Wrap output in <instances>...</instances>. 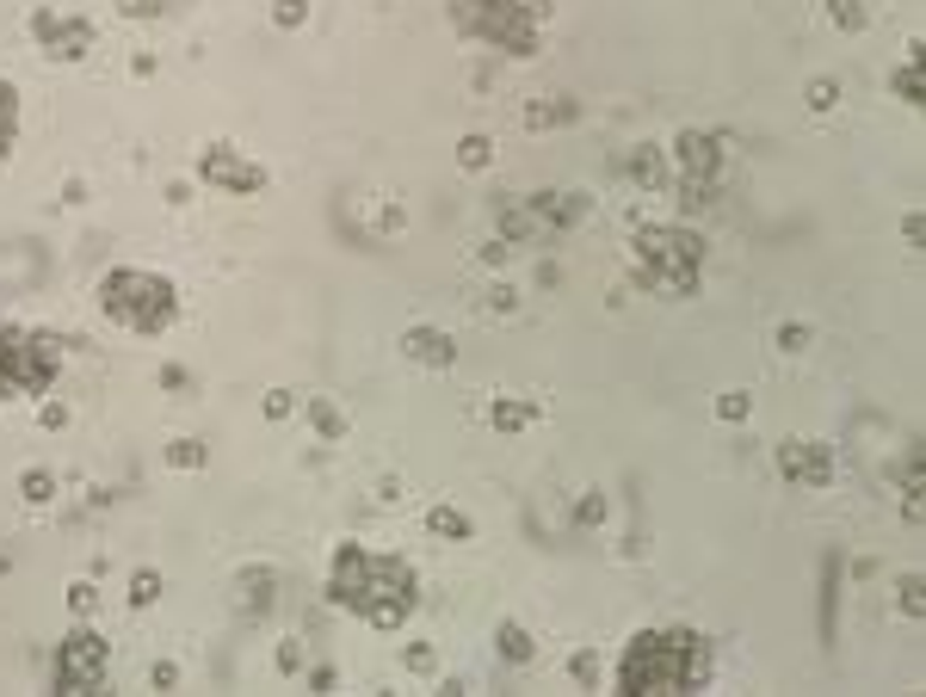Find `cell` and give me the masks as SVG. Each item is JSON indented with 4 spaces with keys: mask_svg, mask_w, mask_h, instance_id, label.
Wrapping results in <instances>:
<instances>
[{
    "mask_svg": "<svg viewBox=\"0 0 926 697\" xmlns=\"http://www.w3.org/2000/svg\"><path fill=\"white\" fill-rule=\"evenodd\" d=\"M896 593H902V611H908V617L926 611V586H920V574H902V580H896Z\"/></svg>",
    "mask_w": 926,
    "mask_h": 697,
    "instance_id": "f546056e",
    "label": "cell"
},
{
    "mask_svg": "<svg viewBox=\"0 0 926 697\" xmlns=\"http://www.w3.org/2000/svg\"><path fill=\"white\" fill-rule=\"evenodd\" d=\"M19 494H25V506H44V500L56 494V475H50V469H25V475H19Z\"/></svg>",
    "mask_w": 926,
    "mask_h": 697,
    "instance_id": "603a6c76",
    "label": "cell"
},
{
    "mask_svg": "<svg viewBox=\"0 0 926 697\" xmlns=\"http://www.w3.org/2000/svg\"><path fill=\"white\" fill-rule=\"evenodd\" d=\"M118 13H124V19H155L161 0H118Z\"/></svg>",
    "mask_w": 926,
    "mask_h": 697,
    "instance_id": "8d00e7d4",
    "label": "cell"
},
{
    "mask_svg": "<svg viewBox=\"0 0 926 697\" xmlns=\"http://www.w3.org/2000/svg\"><path fill=\"white\" fill-rule=\"evenodd\" d=\"M834 105H840V81L834 75H815L809 81V112H834Z\"/></svg>",
    "mask_w": 926,
    "mask_h": 697,
    "instance_id": "4316f807",
    "label": "cell"
},
{
    "mask_svg": "<svg viewBox=\"0 0 926 697\" xmlns=\"http://www.w3.org/2000/svg\"><path fill=\"white\" fill-rule=\"evenodd\" d=\"M303 667V642H284L278 648V673H297Z\"/></svg>",
    "mask_w": 926,
    "mask_h": 697,
    "instance_id": "f35d334b",
    "label": "cell"
},
{
    "mask_svg": "<svg viewBox=\"0 0 926 697\" xmlns=\"http://www.w3.org/2000/svg\"><path fill=\"white\" fill-rule=\"evenodd\" d=\"M828 19H834L840 31H865V25H871V13L859 7V0H828Z\"/></svg>",
    "mask_w": 926,
    "mask_h": 697,
    "instance_id": "484cf974",
    "label": "cell"
},
{
    "mask_svg": "<svg viewBox=\"0 0 926 697\" xmlns=\"http://www.w3.org/2000/svg\"><path fill=\"white\" fill-rule=\"evenodd\" d=\"M99 309L118 327H130V334H161V327H173V315H180V297H173V284L161 272L118 266V272L99 278Z\"/></svg>",
    "mask_w": 926,
    "mask_h": 697,
    "instance_id": "3957f363",
    "label": "cell"
},
{
    "mask_svg": "<svg viewBox=\"0 0 926 697\" xmlns=\"http://www.w3.org/2000/svg\"><path fill=\"white\" fill-rule=\"evenodd\" d=\"M599 519H605V500H599V494H587V500L575 506V525H599Z\"/></svg>",
    "mask_w": 926,
    "mask_h": 697,
    "instance_id": "d590c367",
    "label": "cell"
},
{
    "mask_svg": "<svg viewBox=\"0 0 926 697\" xmlns=\"http://www.w3.org/2000/svg\"><path fill=\"white\" fill-rule=\"evenodd\" d=\"M889 93H896L902 105H920V56H914V44H908V56L896 62V75H889Z\"/></svg>",
    "mask_w": 926,
    "mask_h": 697,
    "instance_id": "2e32d148",
    "label": "cell"
},
{
    "mask_svg": "<svg viewBox=\"0 0 926 697\" xmlns=\"http://www.w3.org/2000/svg\"><path fill=\"white\" fill-rule=\"evenodd\" d=\"M426 525H433L439 537H457V543H470V537H476V525L463 519L457 506H433V512H426Z\"/></svg>",
    "mask_w": 926,
    "mask_h": 697,
    "instance_id": "d6986e66",
    "label": "cell"
},
{
    "mask_svg": "<svg viewBox=\"0 0 926 697\" xmlns=\"http://www.w3.org/2000/svg\"><path fill=\"white\" fill-rule=\"evenodd\" d=\"M167 463H173V469H204V445H198V438H173V445H167Z\"/></svg>",
    "mask_w": 926,
    "mask_h": 697,
    "instance_id": "83f0119b",
    "label": "cell"
},
{
    "mask_svg": "<svg viewBox=\"0 0 926 697\" xmlns=\"http://www.w3.org/2000/svg\"><path fill=\"white\" fill-rule=\"evenodd\" d=\"M624 173H630V186H643V192H667V179H673V167H667V155L655 149V142L630 149L624 155Z\"/></svg>",
    "mask_w": 926,
    "mask_h": 697,
    "instance_id": "4fadbf2b",
    "label": "cell"
},
{
    "mask_svg": "<svg viewBox=\"0 0 926 697\" xmlns=\"http://www.w3.org/2000/svg\"><path fill=\"white\" fill-rule=\"evenodd\" d=\"M568 679H575V685H593V691H599V679H605L599 654H593V648H575V654H568Z\"/></svg>",
    "mask_w": 926,
    "mask_h": 697,
    "instance_id": "7402d4cb",
    "label": "cell"
},
{
    "mask_svg": "<svg viewBox=\"0 0 926 697\" xmlns=\"http://www.w3.org/2000/svg\"><path fill=\"white\" fill-rule=\"evenodd\" d=\"M198 179H204V186H217V192H235V198H260L266 192V173L247 161V155L223 149V142L198 155Z\"/></svg>",
    "mask_w": 926,
    "mask_h": 697,
    "instance_id": "9c48e42d",
    "label": "cell"
},
{
    "mask_svg": "<svg viewBox=\"0 0 926 697\" xmlns=\"http://www.w3.org/2000/svg\"><path fill=\"white\" fill-rule=\"evenodd\" d=\"M630 278L667 303L698 297L704 284V235L686 223H636L630 229Z\"/></svg>",
    "mask_w": 926,
    "mask_h": 697,
    "instance_id": "7a4b0ae2",
    "label": "cell"
},
{
    "mask_svg": "<svg viewBox=\"0 0 926 697\" xmlns=\"http://www.w3.org/2000/svg\"><path fill=\"white\" fill-rule=\"evenodd\" d=\"M778 475H785L791 488L822 494L834 482V445H822V438H785V445H778Z\"/></svg>",
    "mask_w": 926,
    "mask_h": 697,
    "instance_id": "ba28073f",
    "label": "cell"
},
{
    "mask_svg": "<svg viewBox=\"0 0 926 697\" xmlns=\"http://www.w3.org/2000/svg\"><path fill=\"white\" fill-rule=\"evenodd\" d=\"M309 420H315V432H322V438H340V432H346V420H340V408H334V401H322V395H315V401H309Z\"/></svg>",
    "mask_w": 926,
    "mask_h": 697,
    "instance_id": "d4e9b609",
    "label": "cell"
},
{
    "mask_svg": "<svg viewBox=\"0 0 926 697\" xmlns=\"http://www.w3.org/2000/svg\"><path fill=\"white\" fill-rule=\"evenodd\" d=\"M575 118H581L575 99H538V105H525V130H556V124H575Z\"/></svg>",
    "mask_w": 926,
    "mask_h": 697,
    "instance_id": "9a60e30c",
    "label": "cell"
},
{
    "mask_svg": "<svg viewBox=\"0 0 926 697\" xmlns=\"http://www.w3.org/2000/svg\"><path fill=\"white\" fill-rule=\"evenodd\" d=\"M346 611H359L365 623H377V630H396V623L414 611V568L402 556H371Z\"/></svg>",
    "mask_w": 926,
    "mask_h": 697,
    "instance_id": "8992f818",
    "label": "cell"
},
{
    "mask_svg": "<svg viewBox=\"0 0 926 697\" xmlns=\"http://www.w3.org/2000/svg\"><path fill=\"white\" fill-rule=\"evenodd\" d=\"M667 167L686 173V179H723L729 149H723L717 130H680V136H673V149H667Z\"/></svg>",
    "mask_w": 926,
    "mask_h": 697,
    "instance_id": "30bf717a",
    "label": "cell"
},
{
    "mask_svg": "<svg viewBox=\"0 0 926 697\" xmlns=\"http://www.w3.org/2000/svg\"><path fill=\"white\" fill-rule=\"evenodd\" d=\"M772 340H778V352H803V346H809V327H803V321H778Z\"/></svg>",
    "mask_w": 926,
    "mask_h": 697,
    "instance_id": "4dcf8cb0",
    "label": "cell"
},
{
    "mask_svg": "<svg viewBox=\"0 0 926 697\" xmlns=\"http://www.w3.org/2000/svg\"><path fill=\"white\" fill-rule=\"evenodd\" d=\"M155 599H161V574H155V568H136V574H130V605L149 611Z\"/></svg>",
    "mask_w": 926,
    "mask_h": 697,
    "instance_id": "cb8c5ba5",
    "label": "cell"
},
{
    "mask_svg": "<svg viewBox=\"0 0 926 697\" xmlns=\"http://www.w3.org/2000/svg\"><path fill=\"white\" fill-rule=\"evenodd\" d=\"M93 605H99V593H93L87 580H75V586H68V611H75V617H87Z\"/></svg>",
    "mask_w": 926,
    "mask_h": 697,
    "instance_id": "836d02e7",
    "label": "cell"
},
{
    "mask_svg": "<svg viewBox=\"0 0 926 697\" xmlns=\"http://www.w3.org/2000/svg\"><path fill=\"white\" fill-rule=\"evenodd\" d=\"M272 19H278L284 31H291V25H303V19H309V0H278V7H272Z\"/></svg>",
    "mask_w": 926,
    "mask_h": 697,
    "instance_id": "d6a6232c",
    "label": "cell"
},
{
    "mask_svg": "<svg viewBox=\"0 0 926 697\" xmlns=\"http://www.w3.org/2000/svg\"><path fill=\"white\" fill-rule=\"evenodd\" d=\"M62 371V346L50 334H25V327H0V401L7 395H38Z\"/></svg>",
    "mask_w": 926,
    "mask_h": 697,
    "instance_id": "5b68a950",
    "label": "cell"
},
{
    "mask_svg": "<svg viewBox=\"0 0 926 697\" xmlns=\"http://www.w3.org/2000/svg\"><path fill=\"white\" fill-rule=\"evenodd\" d=\"M291 408H297L291 389H266V420H291Z\"/></svg>",
    "mask_w": 926,
    "mask_h": 697,
    "instance_id": "1f68e13d",
    "label": "cell"
},
{
    "mask_svg": "<svg viewBox=\"0 0 926 697\" xmlns=\"http://www.w3.org/2000/svg\"><path fill=\"white\" fill-rule=\"evenodd\" d=\"M488 161H494V142H488L482 130H470V136L457 142V167H463V173H482Z\"/></svg>",
    "mask_w": 926,
    "mask_h": 697,
    "instance_id": "ac0fdd59",
    "label": "cell"
},
{
    "mask_svg": "<svg viewBox=\"0 0 926 697\" xmlns=\"http://www.w3.org/2000/svg\"><path fill=\"white\" fill-rule=\"evenodd\" d=\"M501 654L513 660V667H531V654H538V642H531L525 623H501Z\"/></svg>",
    "mask_w": 926,
    "mask_h": 697,
    "instance_id": "e0dca14e",
    "label": "cell"
},
{
    "mask_svg": "<svg viewBox=\"0 0 926 697\" xmlns=\"http://www.w3.org/2000/svg\"><path fill=\"white\" fill-rule=\"evenodd\" d=\"M402 352H408L414 364H426V371H451V358H457L451 334H439V327H408V334H402Z\"/></svg>",
    "mask_w": 926,
    "mask_h": 697,
    "instance_id": "7c38bea8",
    "label": "cell"
},
{
    "mask_svg": "<svg viewBox=\"0 0 926 697\" xmlns=\"http://www.w3.org/2000/svg\"><path fill=\"white\" fill-rule=\"evenodd\" d=\"M710 685V642L698 630H643L618 654V691L661 697V691H704Z\"/></svg>",
    "mask_w": 926,
    "mask_h": 697,
    "instance_id": "6da1fadb",
    "label": "cell"
},
{
    "mask_svg": "<svg viewBox=\"0 0 926 697\" xmlns=\"http://www.w3.org/2000/svg\"><path fill=\"white\" fill-rule=\"evenodd\" d=\"M13 130H19V93H13V81H0V161L13 149Z\"/></svg>",
    "mask_w": 926,
    "mask_h": 697,
    "instance_id": "ffe728a7",
    "label": "cell"
},
{
    "mask_svg": "<svg viewBox=\"0 0 926 697\" xmlns=\"http://www.w3.org/2000/svg\"><path fill=\"white\" fill-rule=\"evenodd\" d=\"M488 309H494V315H513V309H519V297H513L507 284H494V290H488Z\"/></svg>",
    "mask_w": 926,
    "mask_h": 697,
    "instance_id": "74e56055",
    "label": "cell"
},
{
    "mask_svg": "<svg viewBox=\"0 0 926 697\" xmlns=\"http://www.w3.org/2000/svg\"><path fill=\"white\" fill-rule=\"evenodd\" d=\"M105 660H112L105 636L81 623V630H68V636H62V648H56V660H50V685H56L62 697L99 691V679H105Z\"/></svg>",
    "mask_w": 926,
    "mask_h": 697,
    "instance_id": "52a82bcc",
    "label": "cell"
},
{
    "mask_svg": "<svg viewBox=\"0 0 926 697\" xmlns=\"http://www.w3.org/2000/svg\"><path fill=\"white\" fill-rule=\"evenodd\" d=\"M433 667H439V654L426 648V642H414V648H408V673H433Z\"/></svg>",
    "mask_w": 926,
    "mask_h": 697,
    "instance_id": "e575fe53",
    "label": "cell"
},
{
    "mask_svg": "<svg viewBox=\"0 0 926 697\" xmlns=\"http://www.w3.org/2000/svg\"><path fill=\"white\" fill-rule=\"evenodd\" d=\"M550 19V0H457V31L507 56H538V25Z\"/></svg>",
    "mask_w": 926,
    "mask_h": 697,
    "instance_id": "277c9868",
    "label": "cell"
},
{
    "mask_svg": "<svg viewBox=\"0 0 926 697\" xmlns=\"http://www.w3.org/2000/svg\"><path fill=\"white\" fill-rule=\"evenodd\" d=\"M31 31L50 44V56L56 62H81L87 50H93V25L87 19H56V13H38L31 19Z\"/></svg>",
    "mask_w": 926,
    "mask_h": 697,
    "instance_id": "8fae6325",
    "label": "cell"
},
{
    "mask_svg": "<svg viewBox=\"0 0 926 697\" xmlns=\"http://www.w3.org/2000/svg\"><path fill=\"white\" fill-rule=\"evenodd\" d=\"M173 685H180V667H173V660H161V667H155V691H173Z\"/></svg>",
    "mask_w": 926,
    "mask_h": 697,
    "instance_id": "ab89813d",
    "label": "cell"
},
{
    "mask_svg": "<svg viewBox=\"0 0 926 697\" xmlns=\"http://www.w3.org/2000/svg\"><path fill=\"white\" fill-rule=\"evenodd\" d=\"M544 420V401L531 395V401H494L488 408V426L494 432H525V426H538Z\"/></svg>",
    "mask_w": 926,
    "mask_h": 697,
    "instance_id": "5bb4252c",
    "label": "cell"
},
{
    "mask_svg": "<svg viewBox=\"0 0 926 697\" xmlns=\"http://www.w3.org/2000/svg\"><path fill=\"white\" fill-rule=\"evenodd\" d=\"M241 599H247V611H266V605H272V568L241 574Z\"/></svg>",
    "mask_w": 926,
    "mask_h": 697,
    "instance_id": "44dd1931",
    "label": "cell"
},
{
    "mask_svg": "<svg viewBox=\"0 0 926 697\" xmlns=\"http://www.w3.org/2000/svg\"><path fill=\"white\" fill-rule=\"evenodd\" d=\"M747 414H754V401H747L741 389H729V395H717V420H729V426H741Z\"/></svg>",
    "mask_w": 926,
    "mask_h": 697,
    "instance_id": "f1b7e54d",
    "label": "cell"
}]
</instances>
